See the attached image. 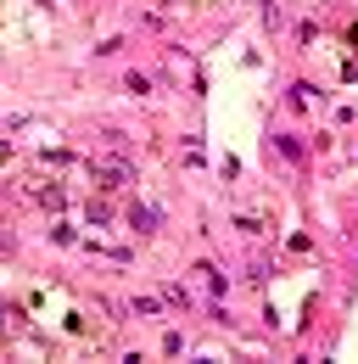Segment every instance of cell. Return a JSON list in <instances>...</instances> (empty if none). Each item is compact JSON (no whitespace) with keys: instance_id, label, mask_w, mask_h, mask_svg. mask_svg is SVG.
I'll return each instance as SVG.
<instances>
[{"instance_id":"1","label":"cell","mask_w":358,"mask_h":364,"mask_svg":"<svg viewBox=\"0 0 358 364\" xmlns=\"http://www.w3.org/2000/svg\"><path fill=\"white\" fill-rule=\"evenodd\" d=\"M95 185H101V191H118V185H129V163H107Z\"/></svg>"},{"instance_id":"2","label":"cell","mask_w":358,"mask_h":364,"mask_svg":"<svg viewBox=\"0 0 358 364\" xmlns=\"http://www.w3.org/2000/svg\"><path fill=\"white\" fill-rule=\"evenodd\" d=\"M162 303H168V308H191V291L185 286H162Z\"/></svg>"},{"instance_id":"3","label":"cell","mask_w":358,"mask_h":364,"mask_svg":"<svg viewBox=\"0 0 358 364\" xmlns=\"http://www.w3.org/2000/svg\"><path fill=\"white\" fill-rule=\"evenodd\" d=\"M129 224H135V230H157V213H151V208H129Z\"/></svg>"},{"instance_id":"4","label":"cell","mask_w":358,"mask_h":364,"mask_svg":"<svg viewBox=\"0 0 358 364\" xmlns=\"http://www.w3.org/2000/svg\"><path fill=\"white\" fill-rule=\"evenodd\" d=\"M135 314L151 319V314H162V297H135Z\"/></svg>"},{"instance_id":"5","label":"cell","mask_w":358,"mask_h":364,"mask_svg":"<svg viewBox=\"0 0 358 364\" xmlns=\"http://www.w3.org/2000/svg\"><path fill=\"white\" fill-rule=\"evenodd\" d=\"M0 331H6V319H0Z\"/></svg>"}]
</instances>
